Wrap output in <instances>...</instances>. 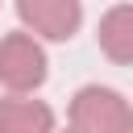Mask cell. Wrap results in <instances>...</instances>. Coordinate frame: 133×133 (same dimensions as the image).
<instances>
[{"label": "cell", "instance_id": "3", "mask_svg": "<svg viewBox=\"0 0 133 133\" xmlns=\"http://www.w3.org/2000/svg\"><path fill=\"white\" fill-rule=\"evenodd\" d=\"M17 17L33 37L71 42L75 29L83 25V4L79 0H17Z\"/></svg>", "mask_w": 133, "mask_h": 133}, {"label": "cell", "instance_id": "4", "mask_svg": "<svg viewBox=\"0 0 133 133\" xmlns=\"http://www.w3.org/2000/svg\"><path fill=\"white\" fill-rule=\"evenodd\" d=\"M50 129H54V112L42 100H29L25 91L0 100V133H50Z\"/></svg>", "mask_w": 133, "mask_h": 133}, {"label": "cell", "instance_id": "1", "mask_svg": "<svg viewBox=\"0 0 133 133\" xmlns=\"http://www.w3.org/2000/svg\"><path fill=\"white\" fill-rule=\"evenodd\" d=\"M71 125L79 133H121V129L133 125V108H129V100L121 91L87 83L71 100Z\"/></svg>", "mask_w": 133, "mask_h": 133}, {"label": "cell", "instance_id": "2", "mask_svg": "<svg viewBox=\"0 0 133 133\" xmlns=\"http://www.w3.org/2000/svg\"><path fill=\"white\" fill-rule=\"evenodd\" d=\"M46 50L29 29L0 37V83L8 91H37L46 83Z\"/></svg>", "mask_w": 133, "mask_h": 133}, {"label": "cell", "instance_id": "5", "mask_svg": "<svg viewBox=\"0 0 133 133\" xmlns=\"http://www.w3.org/2000/svg\"><path fill=\"white\" fill-rule=\"evenodd\" d=\"M100 50L116 66H125L133 58V8L129 4H112L100 17Z\"/></svg>", "mask_w": 133, "mask_h": 133}]
</instances>
